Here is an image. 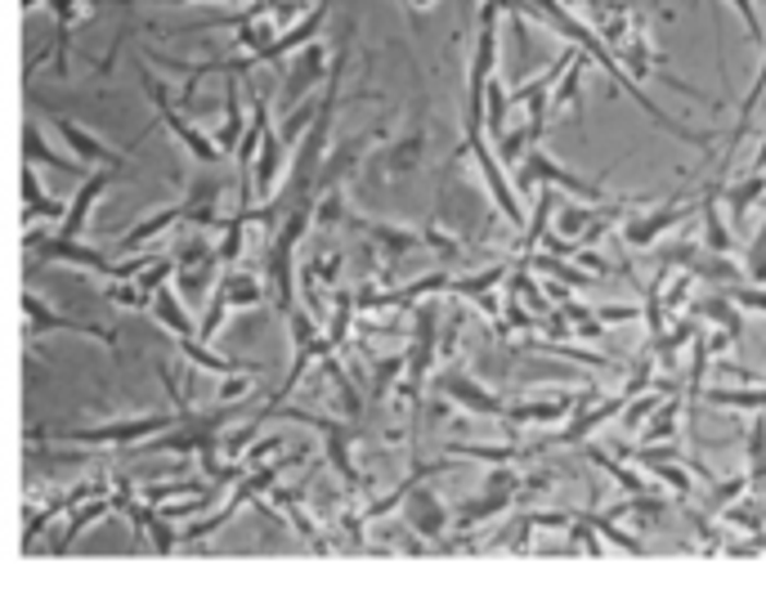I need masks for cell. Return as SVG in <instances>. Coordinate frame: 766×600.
<instances>
[{"instance_id":"obj_1","label":"cell","mask_w":766,"mask_h":600,"mask_svg":"<svg viewBox=\"0 0 766 600\" xmlns=\"http://www.w3.org/2000/svg\"><path fill=\"white\" fill-rule=\"evenodd\" d=\"M444 391H453V395H457L466 408H480V412H502V404H498V399H489L484 391H476V385L466 381V376H448V381H444Z\"/></svg>"},{"instance_id":"obj_2","label":"cell","mask_w":766,"mask_h":600,"mask_svg":"<svg viewBox=\"0 0 766 600\" xmlns=\"http://www.w3.org/2000/svg\"><path fill=\"white\" fill-rule=\"evenodd\" d=\"M708 399L717 408H749V412L766 408V391H708Z\"/></svg>"},{"instance_id":"obj_3","label":"cell","mask_w":766,"mask_h":600,"mask_svg":"<svg viewBox=\"0 0 766 600\" xmlns=\"http://www.w3.org/2000/svg\"><path fill=\"white\" fill-rule=\"evenodd\" d=\"M570 408V399H556V404H529V408H511L506 417H516V421H547V417H561Z\"/></svg>"},{"instance_id":"obj_4","label":"cell","mask_w":766,"mask_h":600,"mask_svg":"<svg viewBox=\"0 0 766 600\" xmlns=\"http://www.w3.org/2000/svg\"><path fill=\"white\" fill-rule=\"evenodd\" d=\"M677 408H681V404H668V408L650 421V440H668V435H677Z\"/></svg>"},{"instance_id":"obj_5","label":"cell","mask_w":766,"mask_h":600,"mask_svg":"<svg viewBox=\"0 0 766 600\" xmlns=\"http://www.w3.org/2000/svg\"><path fill=\"white\" fill-rule=\"evenodd\" d=\"M583 59H574V72L565 76V85H561V95H556V108H565V104H574V95H578V76H583Z\"/></svg>"},{"instance_id":"obj_6","label":"cell","mask_w":766,"mask_h":600,"mask_svg":"<svg viewBox=\"0 0 766 600\" xmlns=\"http://www.w3.org/2000/svg\"><path fill=\"white\" fill-rule=\"evenodd\" d=\"M735 10L744 14V23H749V32L757 36V14H753V5H749V0H735Z\"/></svg>"},{"instance_id":"obj_7","label":"cell","mask_w":766,"mask_h":600,"mask_svg":"<svg viewBox=\"0 0 766 600\" xmlns=\"http://www.w3.org/2000/svg\"><path fill=\"white\" fill-rule=\"evenodd\" d=\"M735 300H744V305H757V310H766V296H762V291H735Z\"/></svg>"}]
</instances>
